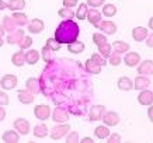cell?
Wrapping results in <instances>:
<instances>
[{
    "label": "cell",
    "instance_id": "cell-1",
    "mask_svg": "<svg viewBox=\"0 0 153 143\" xmlns=\"http://www.w3.org/2000/svg\"><path fill=\"white\" fill-rule=\"evenodd\" d=\"M80 28L77 23H74L73 20H65L58 25L55 31V39L62 44H72L79 38Z\"/></svg>",
    "mask_w": 153,
    "mask_h": 143
},
{
    "label": "cell",
    "instance_id": "cell-2",
    "mask_svg": "<svg viewBox=\"0 0 153 143\" xmlns=\"http://www.w3.org/2000/svg\"><path fill=\"white\" fill-rule=\"evenodd\" d=\"M105 65V59L97 52V53H93L90 59L86 60V72L88 74H100L101 67H104Z\"/></svg>",
    "mask_w": 153,
    "mask_h": 143
},
{
    "label": "cell",
    "instance_id": "cell-3",
    "mask_svg": "<svg viewBox=\"0 0 153 143\" xmlns=\"http://www.w3.org/2000/svg\"><path fill=\"white\" fill-rule=\"evenodd\" d=\"M70 130V125L69 124H58V126H53L51 129V133H49V136H51V139H53V140H59V139H62L63 136H66V135L69 133Z\"/></svg>",
    "mask_w": 153,
    "mask_h": 143
},
{
    "label": "cell",
    "instance_id": "cell-4",
    "mask_svg": "<svg viewBox=\"0 0 153 143\" xmlns=\"http://www.w3.org/2000/svg\"><path fill=\"white\" fill-rule=\"evenodd\" d=\"M52 121L58 122V124H65L69 121V111L65 107H56L53 112H52Z\"/></svg>",
    "mask_w": 153,
    "mask_h": 143
},
{
    "label": "cell",
    "instance_id": "cell-5",
    "mask_svg": "<svg viewBox=\"0 0 153 143\" xmlns=\"http://www.w3.org/2000/svg\"><path fill=\"white\" fill-rule=\"evenodd\" d=\"M34 115L39 121H47L51 116V108L47 104H39L34 108Z\"/></svg>",
    "mask_w": 153,
    "mask_h": 143
},
{
    "label": "cell",
    "instance_id": "cell-6",
    "mask_svg": "<svg viewBox=\"0 0 153 143\" xmlns=\"http://www.w3.org/2000/svg\"><path fill=\"white\" fill-rule=\"evenodd\" d=\"M0 86L3 90H13L17 86V76L16 74H4L0 79Z\"/></svg>",
    "mask_w": 153,
    "mask_h": 143
},
{
    "label": "cell",
    "instance_id": "cell-7",
    "mask_svg": "<svg viewBox=\"0 0 153 143\" xmlns=\"http://www.w3.org/2000/svg\"><path fill=\"white\" fill-rule=\"evenodd\" d=\"M104 112H105V107L104 105H91L90 107V110H88V118L90 121H100L104 115Z\"/></svg>",
    "mask_w": 153,
    "mask_h": 143
},
{
    "label": "cell",
    "instance_id": "cell-8",
    "mask_svg": "<svg viewBox=\"0 0 153 143\" xmlns=\"http://www.w3.org/2000/svg\"><path fill=\"white\" fill-rule=\"evenodd\" d=\"M14 125V129L17 130L20 135H28L30 132V122L27 119H24V118H17V119H14L13 122Z\"/></svg>",
    "mask_w": 153,
    "mask_h": 143
},
{
    "label": "cell",
    "instance_id": "cell-9",
    "mask_svg": "<svg viewBox=\"0 0 153 143\" xmlns=\"http://www.w3.org/2000/svg\"><path fill=\"white\" fill-rule=\"evenodd\" d=\"M101 119L104 122V125H107V126H117V125L120 124V115L117 112H114V111L104 112Z\"/></svg>",
    "mask_w": 153,
    "mask_h": 143
},
{
    "label": "cell",
    "instance_id": "cell-10",
    "mask_svg": "<svg viewBox=\"0 0 153 143\" xmlns=\"http://www.w3.org/2000/svg\"><path fill=\"white\" fill-rule=\"evenodd\" d=\"M138 102L140 105H152L153 104V93L150 90H140L139 96H138Z\"/></svg>",
    "mask_w": 153,
    "mask_h": 143
},
{
    "label": "cell",
    "instance_id": "cell-11",
    "mask_svg": "<svg viewBox=\"0 0 153 143\" xmlns=\"http://www.w3.org/2000/svg\"><path fill=\"white\" fill-rule=\"evenodd\" d=\"M138 73L142 74V76H150L153 74V60H143V62H139L138 65Z\"/></svg>",
    "mask_w": 153,
    "mask_h": 143
},
{
    "label": "cell",
    "instance_id": "cell-12",
    "mask_svg": "<svg viewBox=\"0 0 153 143\" xmlns=\"http://www.w3.org/2000/svg\"><path fill=\"white\" fill-rule=\"evenodd\" d=\"M17 97H19L20 102L24 104V105H28V104H33L34 98H35V94H33L31 91H28L27 88L25 90H19L17 93Z\"/></svg>",
    "mask_w": 153,
    "mask_h": 143
},
{
    "label": "cell",
    "instance_id": "cell-13",
    "mask_svg": "<svg viewBox=\"0 0 153 143\" xmlns=\"http://www.w3.org/2000/svg\"><path fill=\"white\" fill-rule=\"evenodd\" d=\"M28 33H31V34H41L42 31H44V21L39 19H34L31 20L30 23H28Z\"/></svg>",
    "mask_w": 153,
    "mask_h": 143
},
{
    "label": "cell",
    "instance_id": "cell-14",
    "mask_svg": "<svg viewBox=\"0 0 153 143\" xmlns=\"http://www.w3.org/2000/svg\"><path fill=\"white\" fill-rule=\"evenodd\" d=\"M124 62L128 67H135L136 65H139L140 62V55L138 52H128L124 58Z\"/></svg>",
    "mask_w": 153,
    "mask_h": 143
},
{
    "label": "cell",
    "instance_id": "cell-15",
    "mask_svg": "<svg viewBox=\"0 0 153 143\" xmlns=\"http://www.w3.org/2000/svg\"><path fill=\"white\" fill-rule=\"evenodd\" d=\"M98 28H100L105 35H114V34L117 33V24L112 23V21H110V20L100 23L98 24Z\"/></svg>",
    "mask_w": 153,
    "mask_h": 143
},
{
    "label": "cell",
    "instance_id": "cell-16",
    "mask_svg": "<svg viewBox=\"0 0 153 143\" xmlns=\"http://www.w3.org/2000/svg\"><path fill=\"white\" fill-rule=\"evenodd\" d=\"M86 20H88V23L91 24V25H94V27L98 28V24H100V21H101V13L96 9H88Z\"/></svg>",
    "mask_w": 153,
    "mask_h": 143
},
{
    "label": "cell",
    "instance_id": "cell-17",
    "mask_svg": "<svg viewBox=\"0 0 153 143\" xmlns=\"http://www.w3.org/2000/svg\"><path fill=\"white\" fill-rule=\"evenodd\" d=\"M117 86H118V88L121 91H131V90H134V82L128 76H122V77L118 79Z\"/></svg>",
    "mask_w": 153,
    "mask_h": 143
},
{
    "label": "cell",
    "instance_id": "cell-18",
    "mask_svg": "<svg viewBox=\"0 0 153 143\" xmlns=\"http://www.w3.org/2000/svg\"><path fill=\"white\" fill-rule=\"evenodd\" d=\"M149 86H150V79H149V76H142V74H139L134 82V88H136V90H146Z\"/></svg>",
    "mask_w": 153,
    "mask_h": 143
},
{
    "label": "cell",
    "instance_id": "cell-19",
    "mask_svg": "<svg viewBox=\"0 0 153 143\" xmlns=\"http://www.w3.org/2000/svg\"><path fill=\"white\" fill-rule=\"evenodd\" d=\"M11 19H13L14 24H16L17 27H24V25H28V23H30V21H28V17L24 13H21V11H13Z\"/></svg>",
    "mask_w": 153,
    "mask_h": 143
},
{
    "label": "cell",
    "instance_id": "cell-20",
    "mask_svg": "<svg viewBox=\"0 0 153 143\" xmlns=\"http://www.w3.org/2000/svg\"><path fill=\"white\" fill-rule=\"evenodd\" d=\"M148 37V28L145 27H135L132 30V38H134L136 42H142L146 39Z\"/></svg>",
    "mask_w": 153,
    "mask_h": 143
},
{
    "label": "cell",
    "instance_id": "cell-21",
    "mask_svg": "<svg viewBox=\"0 0 153 143\" xmlns=\"http://www.w3.org/2000/svg\"><path fill=\"white\" fill-rule=\"evenodd\" d=\"M23 37H24V31H23V30H16V31H13V33H9L6 42H7V44H10V45H16V44H19L20 39H21Z\"/></svg>",
    "mask_w": 153,
    "mask_h": 143
},
{
    "label": "cell",
    "instance_id": "cell-22",
    "mask_svg": "<svg viewBox=\"0 0 153 143\" xmlns=\"http://www.w3.org/2000/svg\"><path fill=\"white\" fill-rule=\"evenodd\" d=\"M25 86H27V90L31 91L33 94H38L39 90H41V86H39V79H35V77H30L25 82Z\"/></svg>",
    "mask_w": 153,
    "mask_h": 143
},
{
    "label": "cell",
    "instance_id": "cell-23",
    "mask_svg": "<svg viewBox=\"0 0 153 143\" xmlns=\"http://www.w3.org/2000/svg\"><path fill=\"white\" fill-rule=\"evenodd\" d=\"M1 139L6 143H17L20 140V133L16 130H6L4 133L1 135Z\"/></svg>",
    "mask_w": 153,
    "mask_h": 143
},
{
    "label": "cell",
    "instance_id": "cell-24",
    "mask_svg": "<svg viewBox=\"0 0 153 143\" xmlns=\"http://www.w3.org/2000/svg\"><path fill=\"white\" fill-rule=\"evenodd\" d=\"M112 46V49H114V52L115 53H125V52L129 51V44L128 42H124V41H115V42H112L111 44Z\"/></svg>",
    "mask_w": 153,
    "mask_h": 143
},
{
    "label": "cell",
    "instance_id": "cell-25",
    "mask_svg": "<svg viewBox=\"0 0 153 143\" xmlns=\"http://www.w3.org/2000/svg\"><path fill=\"white\" fill-rule=\"evenodd\" d=\"M39 58H41V55H39V52L35 51V49H30V51L25 52V63H28V65H35V63H38Z\"/></svg>",
    "mask_w": 153,
    "mask_h": 143
},
{
    "label": "cell",
    "instance_id": "cell-26",
    "mask_svg": "<svg viewBox=\"0 0 153 143\" xmlns=\"http://www.w3.org/2000/svg\"><path fill=\"white\" fill-rule=\"evenodd\" d=\"M49 130H48V126L45 124H39V125H35L34 128V136L38 139H42V138H47Z\"/></svg>",
    "mask_w": 153,
    "mask_h": 143
},
{
    "label": "cell",
    "instance_id": "cell-27",
    "mask_svg": "<svg viewBox=\"0 0 153 143\" xmlns=\"http://www.w3.org/2000/svg\"><path fill=\"white\" fill-rule=\"evenodd\" d=\"M94 135H96L97 139L102 140V139H107L110 136V129H108L107 125H100V126H97V128L94 129Z\"/></svg>",
    "mask_w": 153,
    "mask_h": 143
},
{
    "label": "cell",
    "instance_id": "cell-28",
    "mask_svg": "<svg viewBox=\"0 0 153 143\" xmlns=\"http://www.w3.org/2000/svg\"><path fill=\"white\" fill-rule=\"evenodd\" d=\"M11 63H13L14 66H17V67L23 66L24 63H25V53H24L23 51H19V52H16V53H13V56H11Z\"/></svg>",
    "mask_w": 153,
    "mask_h": 143
},
{
    "label": "cell",
    "instance_id": "cell-29",
    "mask_svg": "<svg viewBox=\"0 0 153 143\" xmlns=\"http://www.w3.org/2000/svg\"><path fill=\"white\" fill-rule=\"evenodd\" d=\"M25 7V0H9L7 1V9L11 11H20Z\"/></svg>",
    "mask_w": 153,
    "mask_h": 143
},
{
    "label": "cell",
    "instance_id": "cell-30",
    "mask_svg": "<svg viewBox=\"0 0 153 143\" xmlns=\"http://www.w3.org/2000/svg\"><path fill=\"white\" fill-rule=\"evenodd\" d=\"M84 51V44L80 41H76L72 42V44H68V52L70 53H82Z\"/></svg>",
    "mask_w": 153,
    "mask_h": 143
},
{
    "label": "cell",
    "instance_id": "cell-31",
    "mask_svg": "<svg viewBox=\"0 0 153 143\" xmlns=\"http://www.w3.org/2000/svg\"><path fill=\"white\" fill-rule=\"evenodd\" d=\"M98 53L104 58V59H108L110 58V55L112 53V46L111 44H108V42H105V44H102V45L98 46Z\"/></svg>",
    "mask_w": 153,
    "mask_h": 143
},
{
    "label": "cell",
    "instance_id": "cell-32",
    "mask_svg": "<svg viewBox=\"0 0 153 143\" xmlns=\"http://www.w3.org/2000/svg\"><path fill=\"white\" fill-rule=\"evenodd\" d=\"M1 25L4 27V30L7 31V33H13V31H16L17 30V25L14 24V21H13V19L11 17H9V16H6L4 19H3V23H1Z\"/></svg>",
    "mask_w": 153,
    "mask_h": 143
},
{
    "label": "cell",
    "instance_id": "cell-33",
    "mask_svg": "<svg viewBox=\"0 0 153 143\" xmlns=\"http://www.w3.org/2000/svg\"><path fill=\"white\" fill-rule=\"evenodd\" d=\"M87 11H88V6L87 3H80V6L77 7V10H76V17L79 20H86V17H87Z\"/></svg>",
    "mask_w": 153,
    "mask_h": 143
},
{
    "label": "cell",
    "instance_id": "cell-34",
    "mask_svg": "<svg viewBox=\"0 0 153 143\" xmlns=\"http://www.w3.org/2000/svg\"><path fill=\"white\" fill-rule=\"evenodd\" d=\"M115 14H117V6L111 4V3L102 6V16H105V17H114Z\"/></svg>",
    "mask_w": 153,
    "mask_h": 143
},
{
    "label": "cell",
    "instance_id": "cell-35",
    "mask_svg": "<svg viewBox=\"0 0 153 143\" xmlns=\"http://www.w3.org/2000/svg\"><path fill=\"white\" fill-rule=\"evenodd\" d=\"M58 14H59L60 19H65V20H72L76 16V14L72 11V9H69V7H62V9L58 11Z\"/></svg>",
    "mask_w": 153,
    "mask_h": 143
},
{
    "label": "cell",
    "instance_id": "cell-36",
    "mask_svg": "<svg viewBox=\"0 0 153 143\" xmlns=\"http://www.w3.org/2000/svg\"><path fill=\"white\" fill-rule=\"evenodd\" d=\"M17 45L20 46V49H21V51H25V49H28L30 46L33 45V38L28 37V35H24V37L20 39V42L17 44Z\"/></svg>",
    "mask_w": 153,
    "mask_h": 143
},
{
    "label": "cell",
    "instance_id": "cell-37",
    "mask_svg": "<svg viewBox=\"0 0 153 143\" xmlns=\"http://www.w3.org/2000/svg\"><path fill=\"white\" fill-rule=\"evenodd\" d=\"M52 53H53V52H52L47 45L42 48V51H41V58L45 60V63H49V62L53 59V58H52Z\"/></svg>",
    "mask_w": 153,
    "mask_h": 143
},
{
    "label": "cell",
    "instance_id": "cell-38",
    "mask_svg": "<svg viewBox=\"0 0 153 143\" xmlns=\"http://www.w3.org/2000/svg\"><path fill=\"white\" fill-rule=\"evenodd\" d=\"M93 42L97 46H100V45H102V44L107 42V37L102 35V33H94L93 34Z\"/></svg>",
    "mask_w": 153,
    "mask_h": 143
},
{
    "label": "cell",
    "instance_id": "cell-39",
    "mask_svg": "<svg viewBox=\"0 0 153 143\" xmlns=\"http://www.w3.org/2000/svg\"><path fill=\"white\" fill-rule=\"evenodd\" d=\"M47 46L51 49L52 52H58L60 49V44L56 41L55 38H49V39H47Z\"/></svg>",
    "mask_w": 153,
    "mask_h": 143
},
{
    "label": "cell",
    "instance_id": "cell-40",
    "mask_svg": "<svg viewBox=\"0 0 153 143\" xmlns=\"http://www.w3.org/2000/svg\"><path fill=\"white\" fill-rule=\"evenodd\" d=\"M108 60H110V63H111L112 66H120L121 62H122V59H121V55H120V53H115V52L110 55Z\"/></svg>",
    "mask_w": 153,
    "mask_h": 143
},
{
    "label": "cell",
    "instance_id": "cell-41",
    "mask_svg": "<svg viewBox=\"0 0 153 143\" xmlns=\"http://www.w3.org/2000/svg\"><path fill=\"white\" fill-rule=\"evenodd\" d=\"M66 142H68V143H76V142H79V133H77L76 130H73V132L68 133V136H66Z\"/></svg>",
    "mask_w": 153,
    "mask_h": 143
},
{
    "label": "cell",
    "instance_id": "cell-42",
    "mask_svg": "<svg viewBox=\"0 0 153 143\" xmlns=\"http://www.w3.org/2000/svg\"><path fill=\"white\" fill-rule=\"evenodd\" d=\"M86 3H87L88 7H93V9H96V7H100V6L104 4V3H105V0H87Z\"/></svg>",
    "mask_w": 153,
    "mask_h": 143
},
{
    "label": "cell",
    "instance_id": "cell-43",
    "mask_svg": "<svg viewBox=\"0 0 153 143\" xmlns=\"http://www.w3.org/2000/svg\"><path fill=\"white\" fill-rule=\"evenodd\" d=\"M7 104H9V96H7V93L0 91V105L6 107Z\"/></svg>",
    "mask_w": 153,
    "mask_h": 143
},
{
    "label": "cell",
    "instance_id": "cell-44",
    "mask_svg": "<svg viewBox=\"0 0 153 143\" xmlns=\"http://www.w3.org/2000/svg\"><path fill=\"white\" fill-rule=\"evenodd\" d=\"M107 139H108V142L110 143H118V142H121V135L120 133H112V135H110Z\"/></svg>",
    "mask_w": 153,
    "mask_h": 143
},
{
    "label": "cell",
    "instance_id": "cell-45",
    "mask_svg": "<svg viewBox=\"0 0 153 143\" xmlns=\"http://www.w3.org/2000/svg\"><path fill=\"white\" fill-rule=\"evenodd\" d=\"M74 6H77V0H63V7H74Z\"/></svg>",
    "mask_w": 153,
    "mask_h": 143
},
{
    "label": "cell",
    "instance_id": "cell-46",
    "mask_svg": "<svg viewBox=\"0 0 153 143\" xmlns=\"http://www.w3.org/2000/svg\"><path fill=\"white\" fill-rule=\"evenodd\" d=\"M146 45H148L149 48H153V34H150V35L146 37Z\"/></svg>",
    "mask_w": 153,
    "mask_h": 143
},
{
    "label": "cell",
    "instance_id": "cell-47",
    "mask_svg": "<svg viewBox=\"0 0 153 143\" xmlns=\"http://www.w3.org/2000/svg\"><path fill=\"white\" fill-rule=\"evenodd\" d=\"M148 118L150 119V122L153 124V104H152V105H149V108H148Z\"/></svg>",
    "mask_w": 153,
    "mask_h": 143
},
{
    "label": "cell",
    "instance_id": "cell-48",
    "mask_svg": "<svg viewBox=\"0 0 153 143\" xmlns=\"http://www.w3.org/2000/svg\"><path fill=\"white\" fill-rule=\"evenodd\" d=\"M4 118H6V110L3 108V105H0V122L4 121Z\"/></svg>",
    "mask_w": 153,
    "mask_h": 143
},
{
    "label": "cell",
    "instance_id": "cell-49",
    "mask_svg": "<svg viewBox=\"0 0 153 143\" xmlns=\"http://www.w3.org/2000/svg\"><path fill=\"white\" fill-rule=\"evenodd\" d=\"M4 9H7V3H6L4 0H0V11Z\"/></svg>",
    "mask_w": 153,
    "mask_h": 143
},
{
    "label": "cell",
    "instance_id": "cell-50",
    "mask_svg": "<svg viewBox=\"0 0 153 143\" xmlns=\"http://www.w3.org/2000/svg\"><path fill=\"white\" fill-rule=\"evenodd\" d=\"M94 140L91 138H88V136H86V138H83L82 139V143H93Z\"/></svg>",
    "mask_w": 153,
    "mask_h": 143
},
{
    "label": "cell",
    "instance_id": "cell-51",
    "mask_svg": "<svg viewBox=\"0 0 153 143\" xmlns=\"http://www.w3.org/2000/svg\"><path fill=\"white\" fill-rule=\"evenodd\" d=\"M149 28H150V30H153V17H150V19H149Z\"/></svg>",
    "mask_w": 153,
    "mask_h": 143
},
{
    "label": "cell",
    "instance_id": "cell-52",
    "mask_svg": "<svg viewBox=\"0 0 153 143\" xmlns=\"http://www.w3.org/2000/svg\"><path fill=\"white\" fill-rule=\"evenodd\" d=\"M6 33V30H4V27H3V25H1V24H0V35H1V37H3V34Z\"/></svg>",
    "mask_w": 153,
    "mask_h": 143
},
{
    "label": "cell",
    "instance_id": "cell-53",
    "mask_svg": "<svg viewBox=\"0 0 153 143\" xmlns=\"http://www.w3.org/2000/svg\"><path fill=\"white\" fill-rule=\"evenodd\" d=\"M3 44H4V41H3V37L0 35V46H3Z\"/></svg>",
    "mask_w": 153,
    "mask_h": 143
}]
</instances>
